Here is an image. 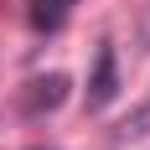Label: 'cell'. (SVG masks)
<instances>
[{
	"instance_id": "7a4b0ae2",
	"label": "cell",
	"mask_w": 150,
	"mask_h": 150,
	"mask_svg": "<svg viewBox=\"0 0 150 150\" xmlns=\"http://www.w3.org/2000/svg\"><path fill=\"white\" fill-rule=\"evenodd\" d=\"M67 98V78L62 73H47V78H31L26 93H21V109L26 114H47V109H57Z\"/></svg>"
},
{
	"instance_id": "6da1fadb",
	"label": "cell",
	"mask_w": 150,
	"mask_h": 150,
	"mask_svg": "<svg viewBox=\"0 0 150 150\" xmlns=\"http://www.w3.org/2000/svg\"><path fill=\"white\" fill-rule=\"evenodd\" d=\"M119 98V62H114V47H98L93 57V78H88V109H109Z\"/></svg>"
},
{
	"instance_id": "5b68a950",
	"label": "cell",
	"mask_w": 150,
	"mask_h": 150,
	"mask_svg": "<svg viewBox=\"0 0 150 150\" xmlns=\"http://www.w3.org/2000/svg\"><path fill=\"white\" fill-rule=\"evenodd\" d=\"M67 5H73V0H67Z\"/></svg>"
},
{
	"instance_id": "277c9868",
	"label": "cell",
	"mask_w": 150,
	"mask_h": 150,
	"mask_svg": "<svg viewBox=\"0 0 150 150\" xmlns=\"http://www.w3.org/2000/svg\"><path fill=\"white\" fill-rule=\"evenodd\" d=\"M124 129H129V135H145V129H150V104L140 109V114H129V124H124Z\"/></svg>"
},
{
	"instance_id": "3957f363",
	"label": "cell",
	"mask_w": 150,
	"mask_h": 150,
	"mask_svg": "<svg viewBox=\"0 0 150 150\" xmlns=\"http://www.w3.org/2000/svg\"><path fill=\"white\" fill-rule=\"evenodd\" d=\"M67 16V0H31V26L36 31H57Z\"/></svg>"
}]
</instances>
